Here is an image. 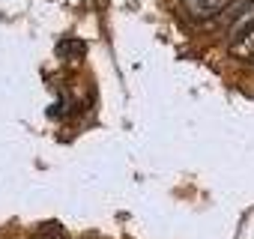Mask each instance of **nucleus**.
<instances>
[{"instance_id":"nucleus-3","label":"nucleus","mask_w":254,"mask_h":239,"mask_svg":"<svg viewBox=\"0 0 254 239\" xmlns=\"http://www.w3.org/2000/svg\"><path fill=\"white\" fill-rule=\"evenodd\" d=\"M230 54L242 63H254V27L239 33L236 39H230Z\"/></svg>"},{"instance_id":"nucleus-2","label":"nucleus","mask_w":254,"mask_h":239,"mask_svg":"<svg viewBox=\"0 0 254 239\" xmlns=\"http://www.w3.org/2000/svg\"><path fill=\"white\" fill-rule=\"evenodd\" d=\"M251 27H254V0H245V3H239V9H233V15L227 21V36L236 39L239 33H245Z\"/></svg>"},{"instance_id":"nucleus-1","label":"nucleus","mask_w":254,"mask_h":239,"mask_svg":"<svg viewBox=\"0 0 254 239\" xmlns=\"http://www.w3.org/2000/svg\"><path fill=\"white\" fill-rule=\"evenodd\" d=\"M183 6L191 18H215L227 6H233V0H183Z\"/></svg>"}]
</instances>
